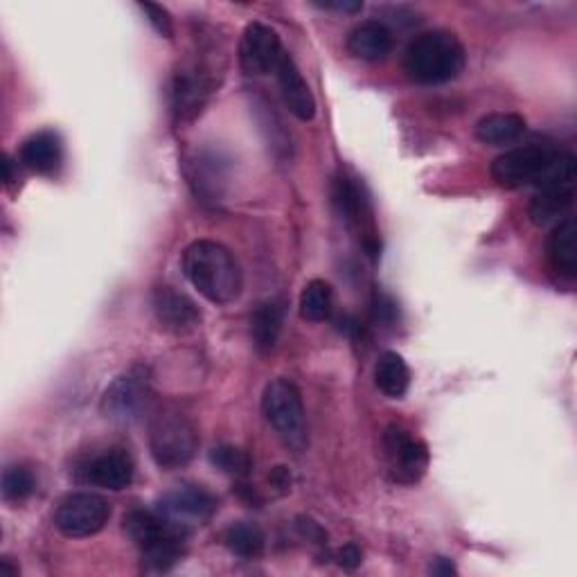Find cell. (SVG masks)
Here are the masks:
<instances>
[{
  "label": "cell",
  "instance_id": "1",
  "mask_svg": "<svg viewBox=\"0 0 577 577\" xmlns=\"http://www.w3.org/2000/svg\"><path fill=\"white\" fill-rule=\"evenodd\" d=\"M183 274L215 304H230L244 289V274L235 253L215 240H197L183 251Z\"/></svg>",
  "mask_w": 577,
  "mask_h": 577
},
{
  "label": "cell",
  "instance_id": "2",
  "mask_svg": "<svg viewBox=\"0 0 577 577\" xmlns=\"http://www.w3.org/2000/svg\"><path fill=\"white\" fill-rule=\"evenodd\" d=\"M468 53L460 38L447 30L415 36L404 53V72L415 84H447L465 70Z\"/></svg>",
  "mask_w": 577,
  "mask_h": 577
},
{
  "label": "cell",
  "instance_id": "3",
  "mask_svg": "<svg viewBox=\"0 0 577 577\" xmlns=\"http://www.w3.org/2000/svg\"><path fill=\"white\" fill-rule=\"evenodd\" d=\"M125 532L142 551L149 570L165 573L176 566L185 553L187 532L165 521L159 512L131 510L125 517Z\"/></svg>",
  "mask_w": 577,
  "mask_h": 577
},
{
  "label": "cell",
  "instance_id": "4",
  "mask_svg": "<svg viewBox=\"0 0 577 577\" xmlns=\"http://www.w3.org/2000/svg\"><path fill=\"white\" fill-rule=\"evenodd\" d=\"M201 445L199 429L187 415L165 408L149 422V451L163 472H174L192 463Z\"/></svg>",
  "mask_w": 577,
  "mask_h": 577
},
{
  "label": "cell",
  "instance_id": "5",
  "mask_svg": "<svg viewBox=\"0 0 577 577\" xmlns=\"http://www.w3.org/2000/svg\"><path fill=\"white\" fill-rule=\"evenodd\" d=\"M262 413L268 427L296 453L307 449L310 431H307V413L302 393L291 379L278 377L266 383L262 393Z\"/></svg>",
  "mask_w": 577,
  "mask_h": 577
},
{
  "label": "cell",
  "instance_id": "6",
  "mask_svg": "<svg viewBox=\"0 0 577 577\" xmlns=\"http://www.w3.org/2000/svg\"><path fill=\"white\" fill-rule=\"evenodd\" d=\"M151 402V374L147 366H134L120 377H115L104 391L100 413L115 425H134Z\"/></svg>",
  "mask_w": 577,
  "mask_h": 577
},
{
  "label": "cell",
  "instance_id": "7",
  "mask_svg": "<svg viewBox=\"0 0 577 577\" xmlns=\"http://www.w3.org/2000/svg\"><path fill=\"white\" fill-rule=\"evenodd\" d=\"M111 519V506L104 496L93 492L68 494L57 506L55 526L70 540H84L104 530Z\"/></svg>",
  "mask_w": 577,
  "mask_h": 577
},
{
  "label": "cell",
  "instance_id": "8",
  "mask_svg": "<svg viewBox=\"0 0 577 577\" xmlns=\"http://www.w3.org/2000/svg\"><path fill=\"white\" fill-rule=\"evenodd\" d=\"M332 201L341 219L348 223L355 233H359L361 246L374 259L381 251V242H379L377 228H374L370 201L363 195V187L355 183V178L341 174L334 178V185H332Z\"/></svg>",
  "mask_w": 577,
  "mask_h": 577
},
{
  "label": "cell",
  "instance_id": "9",
  "mask_svg": "<svg viewBox=\"0 0 577 577\" xmlns=\"http://www.w3.org/2000/svg\"><path fill=\"white\" fill-rule=\"evenodd\" d=\"M559 149L553 145L515 147L492 163V178L506 189L534 185Z\"/></svg>",
  "mask_w": 577,
  "mask_h": 577
},
{
  "label": "cell",
  "instance_id": "10",
  "mask_svg": "<svg viewBox=\"0 0 577 577\" xmlns=\"http://www.w3.org/2000/svg\"><path fill=\"white\" fill-rule=\"evenodd\" d=\"M383 455L395 483L415 485L429 470V447L406 429L391 427L383 434Z\"/></svg>",
  "mask_w": 577,
  "mask_h": 577
},
{
  "label": "cell",
  "instance_id": "11",
  "mask_svg": "<svg viewBox=\"0 0 577 577\" xmlns=\"http://www.w3.org/2000/svg\"><path fill=\"white\" fill-rule=\"evenodd\" d=\"M157 512L189 534L192 528L212 519L217 512V498L204 485H181L161 498Z\"/></svg>",
  "mask_w": 577,
  "mask_h": 577
},
{
  "label": "cell",
  "instance_id": "12",
  "mask_svg": "<svg viewBox=\"0 0 577 577\" xmlns=\"http://www.w3.org/2000/svg\"><path fill=\"white\" fill-rule=\"evenodd\" d=\"M215 93V77L199 61L183 66L174 77V113L178 123L195 120Z\"/></svg>",
  "mask_w": 577,
  "mask_h": 577
},
{
  "label": "cell",
  "instance_id": "13",
  "mask_svg": "<svg viewBox=\"0 0 577 577\" xmlns=\"http://www.w3.org/2000/svg\"><path fill=\"white\" fill-rule=\"evenodd\" d=\"M153 316L159 325L174 336H187L201 327V310L197 302L170 285H159L151 293Z\"/></svg>",
  "mask_w": 577,
  "mask_h": 577
},
{
  "label": "cell",
  "instance_id": "14",
  "mask_svg": "<svg viewBox=\"0 0 577 577\" xmlns=\"http://www.w3.org/2000/svg\"><path fill=\"white\" fill-rule=\"evenodd\" d=\"M136 465L129 451L113 447L104 453H97L80 465L77 470V478L86 485H95L111 492H123L134 483Z\"/></svg>",
  "mask_w": 577,
  "mask_h": 577
},
{
  "label": "cell",
  "instance_id": "15",
  "mask_svg": "<svg viewBox=\"0 0 577 577\" xmlns=\"http://www.w3.org/2000/svg\"><path fill=\"white\" fill-rule=\"evenodd\" d=\"M282 42L274 27L264 23H249L240 42V66L246 74L259 77L278 68L282 59Z\"/></svg>",
  "mask_w": 577,
  "mask_h": 577
},
{
  "label": "cell",
  "instance_id": "16",
  "mask_svg": "<svg viewBox=\"0 0 577 577\" xmlns=\"http://www.w3.org/2000/svg\"><path fill=\"white\" fill-rule=\"evenodd\" d=\"M276 74H278L280 93H282V100H285L287 108L302 123L314 120V115H316L314 93H312L310 86H307L302 72L298 70V66H296V61L291 59L289 53L282 55V59H280L278 68H276Z\"/></svg>",
  "mask_w": 577,
  "mask_h": 577
},
{
  "label": "cell",
  "instance_id": "17",
  "mask_svg": "<svg viewBox=\"0 0 577 577\" xmlns=\"http://www.w3.org/2000/svg\"><path fill=\"white\" fill-rule=\"evenodd\" d=\"M21 163L36 172V174H57L61 163H64V142L59 138V134L55 131H38L32 134L23 145H21V153H19Z\"/></svg>",
  "mask_w": 577,
  "mask_h": 577
},
{
  "label": "cell",
  "instance_id": "18",
  "mask_svg": "<svg viewBox=\"0 0 577 577\" xmlns=\"http://www.w3.org/2000/svg\"><path fill=\"white\" fill-rule=\"evenodd\" d=\"M348 53L361 61H383L393 53V32L379 21H366L350 32Z\"/></svg>",
  "mask_w": 577,
  "mask_h": 577
},
{
  "label": "cell",
  "instance_id": "19",
  "mask_svg": "<svg viewBox=\"0 0 577 577\" xmlns=\"http://www.w3.org/2000/svg\"><path fill=\"white\" fill-rule=\"evenodd\" d=\"M575 235L577 226L573 217L562 219L549 238V262L553 272L562 278H575L577 276V251H575Z\"/></svg>",
  "mask_w": 577,
  "mask_h": 577
},
{
  "label": "cell",
  "instance_id": "20",
  "mask_svg": "<svg viewBox=\"0 0 577 577\" xmlns=\"http://www.w3.org/2000/svg\"><path fill=\"white\" fill-rule=\"evenodd\" d=\"M285 304L278 300L262 302L251 316V338L257 353H272L282 334Z\"/></svg>",
  "mask_w": 577,
  "mask_h": 577
},
{
  "label": "cell",
  "instance_id": "21",
  "mask_svg": "<svg viewBox=\"0 0 577 577\" xmlns=\"http://www.w3.org/2000/svg\"><path fill=\"white\" fill-rule=\"evenodd\" d=\"M526 118L519 113H489L476 125V138L483 145L506 147L526 134Z\"/></svg>",
  "mask_w": 577,
  "mask_h": 577
},
{
  "label": "cell",
  "instance_id": "22",
  "mask_svg": "<svg viewBox=\"0 0 577 577\" xmlns=\"http://www.w3.org/2000/svg\"><path fill=\"white\" fill-rule=\"evenodd\" d=\"M374 383L386 397L402 400L411 386V370L406 361L397 353H383L374 366Z\"/></svg>",
  "mask_w": 577,
  "mask_h": 577
},
{
  "label": "cell",
  "instance_id": "23",
  "mask_svg": "<svg viewBox=\"0 0 577 577\" xmlns=\"http://www.w3.org/2000/svg\"><path fill=\"white\" fill-rule=\"evenodd\" d=\"M223 542L230 553L242 559H257L266 549L264 530L251 521H240L230 526L223 534Z\"/></svg>",
  "mask_w": 577,
  "mask_h": 577
},
{
  "label": "cell",
  "instance_id": "24",
  "mask_svg": "<svg viewBox=\"0 0 577 577\" xmlns=\"http://www.w3.org/2000/svg\"><path fill=\"white\" fill-rule=\"evenodd\" d=\"M573 189H540L530 204V221L534 226H549L553 221H559L573 206Z\"/></svg>",
  "mask_w": 577,
  "mask_h": 577
},
{
  "label": "cell",
  "instance_id": "25",
  "mask_svg": "<svg viewBox=\"0 0 577 577\" xmlns=\"http://www.w3.org/2000/svg\"><path fill=\"white\" fill-rule=\"evenodd\" d=\"M334 310V289L325 280L307 282L300 293V316L310 323H323Z\"/></svg>",
  "mask_w": 577,
  "mask_h": 577
},
{
  "label": "cell",
  "instance_id": "26",
  "mask_svg": "<svg viewBox=\"0 0 577 577\" xmlns=\"http://www.w3.org/2000/svg\"><path fill=\"white\" fill-rule=\"evenodd\" d=\"M210 463L212 468H217L219 472L228 474V476H249L253 470V458L249 455V451L233 447V445H221L217 449L210 451Z\"/></svg>",
  "mask_w": 577,
  "mask_h": 577
},
{
  "label": "cell",
  "instance_id": "27",
  "mask_svg": "<svg viewBox=\"0 0 577 577\" xmlns=\"http://www.w3.org/2000/svg\"><path fill=\"white\" fill-rule=\"evenodd\" d=\"M34 476L21 465H12L3 474V498L8 504H23L34 492Z\"/></svg>",
  "mask_w": 577,
  "mask_h": 577
},
{
  "label": "cell",
  "instance_id": "28",
  "mask_svg": "<svg viewBox=\"0 0 577 577\" xmlns=\"http://www.w3.org/2000/svg\"><path fill=\"white\" fill-rule=\"evenodd\" d=\"M138 8L145 12L149 25L157 30L161 36L165 38H174V21H172V14L163 8V5H157V3H138Z\"/></svg>",
  "mask_w": 577,
  "mask_h": 577
},
{
  "label": "cell",
  "instance_id": "29",
  "mask_svg": "<svg viewBox=\"0 0 577 577\" xmlns=\"http://www.w3.org/2000/svg\"><path fill=\"white\" fill-rule=\"evenodd\" d=\"M372 316L377 323H395L397 319V304L383 293H374V300H372Z\"/></svg>",
  "mask_w": 577,
  "mask_h": 577
},
{
  "label": "cell",
  "instance_id": "30",
  "mask_svg": "<svg viewBox=\"0 0 577 577\" xmlns=\"http://www.w3.org/2000/svg\"><path fill=\"white\" fill-rule=\"evenodd\" d=\"M298 530L307 540L314 542V544H327V532L310 517H300L298 519Z\"/></svg>",
  "mask_w": 577,
  "mask_h": 577
},
{
  "label": "cell",
  "instance_id": "31",
  "mask_svg": "<svg viewBox=\"0 0 577 577\" xmlns=\"http://www.w3.org/2000/svg\"><path fill=\"white\" fill-rule=\"evenodd\" d=\"M336 559H338V566H341V568H345V570H355V568L361 566V562H363V553H361V549H359L357 544H345V546L338 551Z\"/></svg>",
  "mask_w": 577,
  "mask_h": 577
},
{
  "label": "cell",
  "instance_id": "32",
  "mask_svg": "<svg viewBox=\"0 0 577 577\" xmlns=\"http://www.w3.org/2000/svg\"><path fill=\"white\" fill-rule=\"evenodd\" d=\"M321 10H330V12H345V14H355L363 10L361 0H330V3H314Z\"/></svg>",
  "mask_w": 577,
  "mask_h": 577
},
{
  "label": "cell",
  "instance_id": "33",
  "mask_svg": "<svg viewBox=\"0 0 577 577\" xmlns=\"http://www.w3.org/2000/svg\"><path fill=\"white\" fill-rule=\"evenodd\" d=\"M268 481H272V485L278 487L280 492L291 489V474H289L287 468H276V470L272 472V476H268Z\"/></svg>",
  "mask_w": 577,
  "mask_h": 577
},
{
  "label": "cell",
  "instance_id": "34",
  "mask_svg": "<svg viewBox=\"0 0 577 577\" xmlns=\"http://www.w3.org/2000/svg\"><path fill=\"white\" fill-rule=\"evenodd\" d=\"M431 573H434V575L449 577V575H455L458 570H455V566H453L451 559H447V557H436V562L431 564Z\"/></svg>",
  "mask_w": 577,
  "mask_h": 577
},
{
  "label": "cell",
  "instance_id": "35",
  "mask_svg": "<svg viewBox=\"0 0 577 577\" xmlns=\"http://www.w3.org/2000/svg\"><path fill=\"white\" fill-rule=\"evenodd\" d=\"M0 575H3V577H14V575H19V566H12L8 557L0 559Z\"/></svg>",
  "mask_w": 577,
  "mask_h": 577
}]
</instances>
